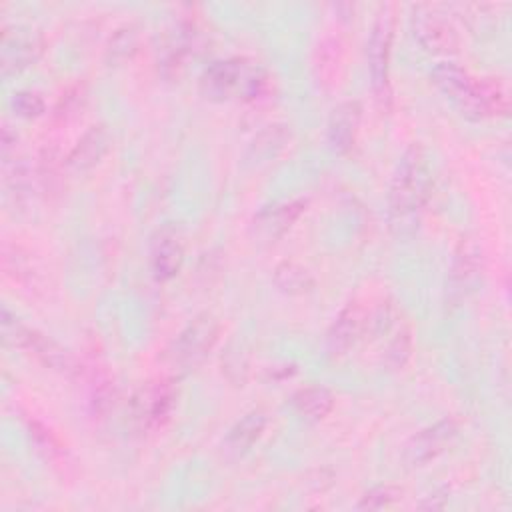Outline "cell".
Returning a JSON list of instances; mask_svg holds the SVG:
<instances>
[{"label": "cell", "mask_w": 512, "mask_h": 512, "mask_svg": "<svg viewBox=\"0 0 512 512\" xmlns=\"http://www.w3.org/2000/svg\"><path fill=\"white\" fill-rule=\"evenodd\" d=\"M432 82L436 84V88L450 98L458 110L464 106V102L468 100L472 86H474V78L456 62L452 60H440L436 62V66L432 68Z\"/></svg>", "instance_id": "e0dca14e"}, {"label": "cell", "mask_w": 512, "mask_h": 512, "mask_svg": "<svg viewBox=\"0 0 512 512\" xmlns=\"http://www.w3.org/2000/svg\"><path fill=\"white\" fill-rule=\"evenodd\" d=\"M304 210H306V200L298 198V200H290L284 204H276V206L260 212L254 218L256 236L262 240L274 242L276 238H280L284 232H288L292 228V224L302 216Z\"/></svg>", "instance_id": "2e32d148"}, {"label": "cell", "mask_w": 512, "mask_h": 512, "mask_svg": "<svg viewBox=\"0 0 512 512\" xmlns=\"http://www.w3.org/2000/svg\"><path fill=\"white\" fill-rule=\"evenodd\" d=\"M216 338H218V320L212 314H200L168 346L166 362L176 372L192 370L212 350Z\"/></svg>", "instance_id": "3957f363"}, {"label": "cell", "mask_w": 512, "mask_h": 512, "mask_svg": "<svg viewBox=\"0 0 512 512\" xmlns=\"http://www.w3.org/2000/svg\"><path fill=\"white\" fill-rule=\"evenodd\" d=\"M510 110L508 90L500 80L484 78L480 82L474 80L472 92L460 112L470 120H484L492 116H506Z\"/></svg>", "instance_id": "30bf717a"}, {"label": "cell", "mask_w": 512, "mask_h": 512, "mask_svg": "<svg viewBox=\"0 0 512 512\" xmlns=\"http://www.w3.org/2000/svg\"><path fill=\"white\" fill-rule=\"evenodd\" d=\"M390 46H392V26L388 18H378L368 40V70L372 90L380 100L390 98Z\"/></svg>", "instance_id": "52a82bcc"}, {"label": "cell", "mask_w": 512, "mask_h": 512, "mask_svg": "<svg viewBox=\"0 0 512 512\" xmlns=\"http://www.w3.org/2000/svg\"><path fill=\"white\" fill-rule=\"evenodd\" d=\"M184 262V246L180 234L174 228L158 232L152 244V272L158 282L172 280Z\"/></svg>", "instance_id": "4fadbf2b"}, {"label": "cell", "mask_w": 512, "mask_h": 512, "mask_svg": "<svg viewBox=\"0 0 512 512\" xmlns=\"http://www.w3.org/2000/svg\"><path fill=\"white\" fill-rule=\"evenodd\" d=\"M10 106L16 112V116L28 118V120L42 116L44 110H46L44 98L38 92H32V90H18V92H14L12 100H10Z\"/></svg>", "instance_id": "d4e9b609"}, {"label": "cell", "mask_w": 512, "mask_h": 512, "mask_svg": "<svg viewBox=\"0 0 512 512\" xmlns=\"http://www.w3.org/2000/svg\"><path fill=\"white\" fill-rule=\"evenodd\" d=\"M138 46V30L134 26H122L114 32L108 42L106 54L110 62H122L136 52Z\"/></svg>", "instance_id": "603a6c76"}, {"label": "cell", "mask_w": 512, "mask_h": 512, "mask_svg": "<svg viewBox=\"0 0 512 512\" xmlns=\"http://www.w3.org/2000/svg\"><path fill=\"white\" fill-rule=\"evenodd\" d=\"M2 334L8 344L26 350L46 368L60 374H70L74 370V358L64 346H60L50 336L38 332L36 328L20 322L16 316L10 314L8 308L2 310Z\"/></svg>", "instance_id": "7a4b0ae2"}, {"label": "cell", "mask_w": 512, "mask_h": 512, "mask_svg": "<svg viewBox=\"0 0 512 512\" xmlns=\"http://www.w3.org/2000/svg\"><path fill=\"white\" fill-rule=\"evenodd\" d=\"M400 498H402V488L392 486V484H376L362 494L358 508L360 510H378V508L394 504Z\"/></svg>", "instance_id": "cb8c5ba5"}, {"label": "cell", "mask_w": 512, "mask_h": 512, "mask_svg": "<svg viewBox=\"0 0 512 512\" xmlns=\"http://www.w3.org/2000/svg\"><path fill=\"white\" fill-rule=\"evenodd\" d=\"M246 366H248V364H246V360L242 358L240 350H228L226 358L222 360V370L226 372L228 378L232 376V372H236L234 382H236L238 386H242V382L246 380Z\"/></svg>", "instance_id": "484cf974"}, {"label": "cell", "mask_w": 512, "mask_h": 512, "mask_svg": "<svg viewBox=\"0 0 512 512\" xmlns=\"http://www.w3.org/2000/svg\"><path fill=\"white\" fill-rule=\"evenodd\" d=\"M266 414L262 410H252L244 414L228 432L226 446L234 452H246L264 432Z\"/></svg>", "instance_id": "ffe728a7"}, {"label": "cell", "mask_w": 512, "mask_h": 512, "mask_svg": "<svg viewBox=\"0 0 512 512\" xmlns=\"http://www.w3.org/2000/svg\"><path fill=\"white\" fill-rule=\"evenodd\" d=\"M458 432L454 418H442L432 426H426L404 446V462L408 466H424L448 448Z\"/></svg>", "instance_id": "ba28073f"}, {"label": "cell", "mask_w": 512, "mask_h": 512, "mask_svg": "<svg viewBox=\"0 0 512 512\" xmlns=\"http://www.w3.org/2000/svg\"><path fill=\"white\" fill-rule=\"evenodd\" d=\"M360 118H362V108L356 100L342 102L332 110L328 120V144L332 152L346 154L354 146Z\"/></svg>", "instance_id": "9a60e30c"}, {"label": "cell", "mask_w": 512, "mask_h": 512, "mask_svg": "<svg viewBox=\"0 0 512 512\" xmlns=\"http://www.w3.org/2000/svg\"><path fill=\"white\" fill-rule=\"evenodd\" d=\"M110 132L104 124H94L90 126L74 144V148L68 154V166L76 172H88L100 160L106 156L110 150Z\"/></svg>", "instance_id": "5bb4252c"}, {"label": "cell", "mask_w": 512, "mask_h": 512, "mask_svg": "<svg viewBox=\"0 0 512 512\" xmlns=\"http://www.w3.org/2000/svg\"><path fill=\"white\" fill-rule=\"evenodd\" d=\"M276 288L282 294L288 296H302L308 294L314 288V278L312 274L298 262L292 260H284L274 268V276H272Z\"/></svg>", "instance_id": "d6986e66"}, {"label": "cell", "mask_w": 512, "mask_h": 512, "mask_svg": "<svg viewBox=\"0 0 512 512\" xmlns=\"http://www.w3.org/2000/svg\"><path fill=\"white\" fill-rule=\"evenodd\" d=\"M368 328V312L358 302L346 304L338 316L334 318L328 336H326V348L332 356H342L350 348L358 344L362 334Z\"/></svg>", "instance_id": "9c48e42d"}, {"label": "cell", "mask_w": 512, "mask_h": 512, "mask_svg": "<svg viewBox=\"0 0 512 512\" xmlns=\"http://www.w3.org/2000/svg\"><path fill=\"white\" fill-rule=\"evenodd\" d=\"M42 52V42L40 38L30 32V30H16L14 32H4L2 38V70L4 74H14L20 72L28 66H32Z\"/></svg>", "instance_id": "7c38bea8"}, {"label": "cell", "mask_w": 512, "mask_h": 512, "mask_svg": "<svg viewBox=\"0 0 512 512\" xmlns=\"http://www.w3.org/2000/svg\"><path fill=\"white\" fill-rule=\"evenodd\" d=\"M484 270L482 248L472 238H462L452 258L448 284H446V302L458 306L466 300L478 286Z\"/></svg>", "instance_id": "277c9868"}, {"label": "cell", "mask_w": 512, "mask_h": 512, "mask_svg": "<svg viewBox=\"0 0 512 512\" xmlns=\"http://www.w3.org/2000/svg\"><path fill=\"white\" fill-rule=\"evenodd\" d=\"M428 188L426 154L420 146H412L402 154L388 192V222L396 236H410L418 228Z\"/></svg>", "instance_id": "6da1fadb"}, {"label": "cell", "mask_w": 512, "mask_h": 512, "mask_svg": "<svg viewBox=\"0 0 512 512\" xmlns=\"http://www.w3.org/2000/svg\"><path fill=\"white\" fill-rule=\"evenodd\" d=\"M410 26L416 42L430 54H452L458 50L460 38L448 16L432 6H414Z\"/></svg>", "instance_id": "5b68a950"}, {"label": "cell", "mask_w": 512, "mask_h": 512, "mask_svg": "<svg viewBox=\"0 0 512 512\" xmlns=\"http://www.w3.org/2000/svg\"><path fill=\"white\" fill-rule=\"evenodd\" d=\"M410 356H412V332L410 328H400L386 348L384 364L388 366V370H402L410 360Z\"/></svg>", "instance_id": "7402d4cb"}, {"label": "cell", "mask_w": 512, "mask_h": 512, "mask_svg": "<svg viewBox=\"0 0 512 512\" xmlns=\"http://www.w3.org/2000/svg\"><path fill=\"white\" fill-rule=\"evenodd\" d=\"M250 68L252 66H248L240 58L214 62L200 78V92L214 102H222L232 96H242Z\"/></svg>", "instance_id": "8992f818"}, {"label": "cell", "mask_w": 512, "mask_h": 512, "mask_svg": "<svg viewBox=\"0 0 512 512\" xmlns=\"http://www.w3.org/2000/svg\"><path fill=\"white\" fill-rule=\"evenodd\" d=\"M176 404V392L170 382L152 384L134 398V420L142 428H158L162 426Z\"/></svg>", "instance_id": "8fae6325"}, {"label": "cell", "mask_w": 512, "mask_h": 512, "mask_svg": "<svg viewBox=\"0 0 512 512\" xmlns=\"http://www.w3.org/2000/svg\"><path fill=\"white\" fill-rule=\"evenodd\" d=\"M292 404L296 408V412L310 422H320L324 420L332 408H334V396L326 386H304L300 388L294 398Z\"/></svg>", "instance_id": "ac0fdd59"}, {"label": "cell", "mask_w": 512, "mask_h": 512, "mask_svg": "<svg viewBox=\"0 0 512 512\" xmlns=\"http://www.w3.org/2000/svg\"><path fill=\"white\" fill-rule=\"evenodd\" d=\"M288 140H290V128L286 124H272L254 138V142L250 144L248 156L252 160L256 158L264 160V158L276 156L286 146Z\"/></svg>", "instance_id": "44dd1931"}]
</instances>
